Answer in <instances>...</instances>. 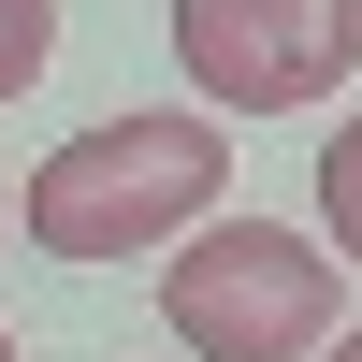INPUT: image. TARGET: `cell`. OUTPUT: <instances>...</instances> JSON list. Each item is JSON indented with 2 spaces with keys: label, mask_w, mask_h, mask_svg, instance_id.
<instances>
[{
  "label": "cell",
  "mask_w": 362,
  "mask_h": 362,
  "mask_svg": "<svg viewBox=\"0 0 362 362\" xmlns=\"http://www.w3.org/2000/svg\"><path fill=\"white\" fill-rule=\"evenodd\" d=\"M232 203V131L203 102H145L102 131H58L15 189V232L44 261H131V247H189Z\"/></svg>",
  "instance_id": "obj_1"
},
{
  "label": "cell",
  "mask_w": 362,
  "mask_h": 362,
  "mask_svg": "<svg viewBox=\"0 0 362 362\" xmlns=\"http://www.w3.org/2000/svg\"><path fill=\"white\" fill-rule=\"evenodd\" d=\"M334 247H305V232L276 218H203L189 247L160 261V319L189 362H319L334 348Z\"/></svg>",
  "instance_id": "obj_2"
},
{
  "label": "cell",
  "mask_w": 362,
  "mask_h": 362,
  "mask_svg": "<svg viewBox=\"0 0 362 362\" xmlns=\"http://www.w3.org/2000/svg\"><path fill=\"white\" fill-rule=\"evenodd\" d=\"M203 116H305L362 73V0H174Z\"/></svg>",
  "instance_id": "obj_3"
},
{
  "label": "cell",
  "mask_w": 362,
  "mask_h": 362,
  "mask_svg": "<svg viewBox=\"0 0 362 362\" xmlns=\"http://www.w3.org/2000/svg\"><path fill=\"white\" fill-rule=\"evenodd\" d=\"M319 247L362 261V116H348V131H319Z\"/></svg>",
  "instance_id": "obj_4"
},
{
  "label": "cell",
  "mask_w": 362,
  "mask_h": 362,
  "mask_svg": "<svg viewBox=\"0 0 362 362\" xmlns=\"http://www.w3.org/2000/svg\"><path fill=\"white\" fill-rule=\"evenodd\" d=\"M58 58V0H0V102H29Z\"/></svg>",
  "instance_id": "obj_5"
},
{
  "label": "cell",
  "mask_w": 362,
  "mask_h": 362,
  "mask_svg": "<svg viewBox=\"0 0 362 362\" xmlns=\"http://www.w3.org/2000/svg\"><path fill=\"white\" fill-rule=\"evenodd\" d=\"M319 362H362V334H334V348H319Z\"/></svg>",
  "instance_id": "obj_6"
},
{
  "label": "cell",
  "mask_w": 362,
  "mask_h": 362,
  "mask_svg": "<svg viewBox=\"0 0 362 362\" xmlns=\"http://www.w3.org/2000/svg\"><path fill=\"white\" fill-rule=\"evenodd\" d=\"M0 218H15V189H0Z\"/></svg>",
  "instance_id": "obj_7"
},
{
  "label": "cell",
  "mask_w": 362,
  "mask_h": 362,
  "mask_svg": "<svg viewBox=\"0 0 362 362\" xmlns=\"http://www.w3.org/2000/svg\"><path fill=\"white\" fill-rule=\"evenodd\" d=\"M0 362H15V334H0Z\"/></svg>",
  "instance_id": "obj_8"
}]
</instances>
